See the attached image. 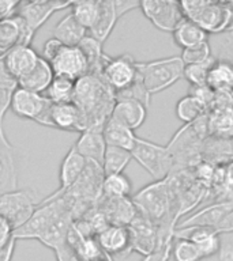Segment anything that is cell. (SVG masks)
<instances>
[{
  "label": "cell",
  "mask_w": 233,
  "mask_h": 261,
  "mask_svg": "<svg viewBox=\"0 0 233 261\" xmlns=\"http://www.w3.org/2000/svg\"><path fill=\"white\" fill-rule=\"evenodd\" d=\"M141 2H130V0H116L114 2V7L119 14V18H122L124 14L130 12L134 8H139Z\"/></svg>",
  "instance_id": "46"
},
{
  "label": "cell",
  "mask_w": 233,
  "mask_h": 261,
  "mask_svg": "<svg viewBox=\"0 0 233 261\" xmlns=\"http://www.w3.org/2000/svg\"><path fill=\"white\" fill-rule=\"evenodd\" d=\"M40 55L30 45H16L3 55L6 68L16 81L28 75L40 60Z\"/></svg>",
  "instance_id": "18"
},
{
  "label": "cell",
  "mask_w": 233,
  "mask_h": 261,
  "mask_svg": "<svg viewBox=\"0 0 233 261\" xmlns=\"http://www.w3.org/2000/svg\"><path fill=\"white\" fill-rule=\"evenodd\" d=\"M132 159H135L154 181H164L173 173V158L167 146H159L146 139L136 138L131 150Z\"/></svg>",
  "instance_id": "6"
},
{
  "label": "cell",
  "mask_w": 233,
  "mask_h": 261,
  "mask_svg": "<svg viewBox=\"0 0 233 261\" xmlns=\"http://www.w3.org/2000/svg\"><path fill=\"white\" fill-rule=\"evenodd\" d=\"M132 192V182L124 173L105 175L102 184V195L108 197H130Z\"/></svg>",
  "instance_id": "37"
},
{
  "label": "cell",
  "mask_w": 233,
  "mask_h": 261,
  "mask_svg": "<svg viewBox=\"0 0 233 261\" xmlns=\"http://www.w3.org/2000/svg\"><path fill=\"white\" fill-rule=\"evenodd\" d=\"M131 200L138 214L150 220L158 231H175L177 218L168 178L149 184L136 192Z\"/></svg>",
  "instance_id": "2"
},
{
  "label": "cell",
  "mask_w": 233,
  "mask_h": 261,
  "mask_svg": "<svg viewBox=\"0 0 233 261\" xmlns=\"http://www.w3.org/2000/svg\"><path fill=\"white\" fill-rule=\"evenodd\" d=\"M33 36L18 15L0 20V55L7 53L16 45H30Z\"/></svg>",
  "instance_id": "16"
},
{
  "label": "cell",
  "mask_w": 233,
  "mask_h": 261,
  "mask_svg": "<svg viewBox=\"0 0 233 261\" xmlns=\"http://www.w3.org/2000/svg\"><path fill=\"white\" fill-rule=\"evenodd\" d=\"M18 89V81L8 72L3 61V55H0V130L3 129L4 114L7 113L11 103V97Z\"/></svg>",
  "instance_id": "32"
},
{
  "label": "cell",
  "mask_w": 233,
  "mask_h": 261,
  "mask_svg": "<svg viewBox=\"0 0 233 261\" xmlns=\"http://www.w3.org/2000/svg\"><path fill=\"white\" fill-rule=\"evenodd\" d=\"M75 150L86 161H91L102 166L104 155H105L106 143L102 135V129L100 128H91L81 132L77 143L74 144Z\"/></svg>",
  "instance_id": "22"
},
{
  "label": "cell",
  "mask_w": 233,
  "mask_h": 261,
  "mask_svg": "<svg viewBox=\"0 0 233 261\" xmlns=\"http://www.w3.org/2000/svg\"><path fill=\"white\" fill-rule=\"evenodd\" d=\"M74 90L75 81L64 76H55L44 95L52 103H69L73 102Z\"/></svg>",
  "instance_id": "35"
},
{
  "label": "cell",
  "mask_w": 233,
  "mask_h": 261,
  "mask_svg": "<svg viewBox=\"0 0 233 261\" xmlns=\"http://www.w3.org/2000/svg\"><path fill=\"white\" fill-rule=\"evenodd\" d=\"M96 207L105 215L109 224L124 226V227H127L138 214L131 197L118 199V197H108L102 195Z\"/></svg>",
  "instance_id": "14"
},
{
  "label": "cell",
  "mask_w": 233,
  "mask_h": 261,
  "mask_svg": "<svg viewBox=\"0 0 233 261\" xmlns=\"http://www.w3.org/2000/svg\"><path fill=\"white\" fill-rule=\"evenodd\" d=\"M45 126L60 130H69V132H83L81 113L73 102L52 103L45 121Z\"/></svg>",
  "instance_id": "20"
},
{
  "label": "cell",
  "mask_w": 233,
  "mask_h": 261,
  "mask_svg": "<svg viewBox=\"0 0 233 261\" xmlns=\"http://www.w3.org/2000/svg\"><path fill=\"white\" fill-rule=\"evenodd\" d=\"M232 24H233V22H232Z\"/></svg>",
  "instance_id": "50"
},
{
  "label": "cell",
  "mask_w": 233,
  "mask_h": 261,
  "mask_svg": "<svg viewBox=\"0 0 233 261\" xmlns=\"http://www.w3.org/2000/svg\"><path fill=\"white\" fill-rule=\"evenodd\" d=\"M214 63H216V59L212 57L206 63L185 65L184 67V77L187 79L188 83L191 86H207L206 82H207L208 71H210Z\"/></svg>",
  "instance_id": "40"
},
{
  "label": "cell",
  "mask_w": 233,
  "mask_h": 261,
  "mask_svg": "<svg viewBox=\"0 0 233 261\" xmlns=\"http://www.w3.org/2000/svg\"><path fill=\"white\" fill-rule=\"evenodd\" d=\"M184 16L192 20L204 32H225L233 22V3L213 2V0H190L180 2Z\"/></svg>",
  "instance_id": "4"
},
{
  "label": "cell",
  "mask_w": 233,
  "mask_h": 261,
  "mask_svg": "<svg viewBox=\"0 0 233 261\" xmlns=\"http://www.w3.org/2000/svg\"><path fill=\"white\" fill-rule=\"evenodd\" d=\"M73 103L81 113L83 130L102 129L110 118L116 98L101 75L87 73L75 82Z\"/></svg>",
  "instance_id": "1"
},
{
  "label": "cell",
  "mask_w": 233,
  "mask_h": 261,
  "mask_svg": "<svg viewBox=\"0 0 233 261\" xmlns=\"http://www.w3.org/2000/svg\"><path fill=\"white\" fill-rule=\"evenodd\" d=\"M52 102L44 94H37L18 87L11 97L10 109L15 116L45 125Z\"/></svg>",
  "instance_id": "9"
},
{
  "label": "cell",
  "mask_w": 233,
  "mask_h": 261,
  "mask_svg": "<svg viewBox=\"0 0 233 261\" xmlns=\"http://www.w3.org/2000/svg\"><path fill=\"white\" fill-rule=\"evenodd\" d=\"M184 67L185 65L180 56L165 57L146 63L136 61L139 79L150 95L161 93L184 77Z\"/></svg>",
  "instance_id": "5"
},
{
  "label": "cell",
  "mask_w": 233,
  "mask_h": 261,
  "mask_svg": "<svg viewBox=\"0 0 233 261\" xmlns=\"http://www.w3.org/2000/svg\"><path fill=\"white\" fill-rule=\"evenodd\" d=\"M143 15L151 24L165 33H173L185 18L180 2L175 0H143L139 4Z\"/></svg>",
  "instance_id": "8"
},
{
  "label": "cell",
  "mask_w": 233,
  "mask_h": 261,
  "mask_svg": "<svg viewBox=\"0 0 233 261\" xmlns=\"http://www.w3.org/2000/svg\"><path fill=\"white\" fill-rule=\"evenodd\" d=\"M127 228L130 234L131 252H136L145 257L158 248V228L141 214H136Z\"/></svg>",
  "instance_id": "12"
},
{
  "label": "cell",
  "mask_w": 233,
  "mask_h": 261,
  "mask_svg": "<svg viewBox=\"0 0 233 261\" xmlns=\"http://www.w3.org/2000/svg\"><path fill=\"white\" fill-rule=\"evenodd\" d=\"M71 14L78 20V23L89 32L96 23L100 10V0H87V2H73L71 3Z\"/></svg>",
  "instance_id": "36"
},
{
  "label": "cell",
  "mask_w": 233,
  "mask_h": 261,
  "mask_svg": "<svg viewBox=\"0 0 233 261\" xmlns=\"http://www.w3.org/2000/svg\"><path fill=\"white\" fill-rule=\"evenodd\" d=\"M16 240L12 238L3 249H0V261H11L12 254H14V249H15Z\"/></svg>",
  "instance_id": "48"
},
{
  "label": "cell",
  "mask_w": 233,
  "mask_h": 261,
  "mask_svg": "<svg viewBox=\"0 0 233 261\" xmlns=\"http://www.w3.org/2000/svg\"><path fill=\"white\" fill-rule=\"evenodd\" d=\"M224 173H225V181L228 184L229 187L233 188V159L229 161L224 166Z\"/></svg>",
  "instance_id": "49"
},
{
  "label": "cell",
  "mask_w": 233,
  "mask_h": 261,
  "mask_svg": "<svg viewBox=\"0 0 233 261\" xmlns=\"http://www.w3.org/2000/svg\"><path fill=\"white\" fill-rule=\"evenodd\" d=\"M53 77H55V73H53L51 64L48 61H45L42 57H40L36 67L28 75L18 79V87L32 91V93L42 94L52 83Z\"/></svg>",
  "instance_id": "25"
},
{
  "label": "cell",
  "mask_w": 233,
  "mask_h": 261,
  "mask_svg": "<svg viewBox=\"0 0 233 261\" xmlns=\"http://www.w3.org/2000/svg\"><path fill=\"white\" fill-rule=\"evenodd\" d=\"M230 210H233L232 201H220L214 203L207 207L200 208L199 211L192 214L190 218L181 220L179 224H176L175 228L188 227V226H198V227L214 228L220 224V222L224 219V216L228 214Z\"/></svg>",
  "instance_id": "21"
},
{
  "label": "cell",
  "mask_w": 233,
  "mask_h": 261,
  "mask_svg": "<svg viewBox=\"0 0 233 261\" xmlns=\"http://www.w3.org/2000/svg\"><path fill=\"white\" fill-rule=\"evenodd\" d=\"M37 205L34 193L29 189H15L0 195V216L7 220L12 231L32 218Z\"/></svg>",
  "instance_id": "7"
},
{
  "label": "cell",
  "mask_w": 233,
  "mask_h": 261,
  "mask_svg": "<svg viewBox=\"0 0 233 261\" xmlns=\"http://www.w3.org/2000/svg\"><path fill=\"white\" fill-rule=\"evenodd\" d=\"M173 238H183L190 240L198 246L203 258L220 253L221 242L220 236L214 228L198 227V226H188V227L175 228Z\"/></svg>",
  "instance_id": "15"
},
{
  "label": "cell",
  "mask_w": 233,
  "mask_h": 261,
  "mask_svg": "<svg viewBox=\"0 0 233 261\" xmlns=\"http://www.w3.org/2000/svg\"><path fill=\"white\" fill-rule=\"evenodd\" d=\"M208 132L217 139L233 138V106L230 108H213L207 116Z\"/></svg>",
  "instance_id": "30"
},
{
  "label": "cell",
  "mask_w": 233,
  "mask_h": 261,
  "mask_svg": "<svg viewBox=\"0 0 233 261\" xmlns=\"http://www.w3.org/2000/svg\"><path fill=\"white\" fill-rule=\"evenodd\" d=\"M86 161L83 156L78 154L75 147H71L68 152L65 154V156L61 161L60 165V173H59V179H60V187L57 191H55L52 195H49L48 197H45V200H53L60 197L63 193L68 191L69 188L73 187L74 184L77 182L78 178L81 177L86 167Z\"/></svg>",
  "instance_id": "17"
},
{
  "label": "cell",
  "mask_w": 233,
  "mask_h": 261,
  "mask_svg": "<svg viewBox=\"0 0 233 261\" xmlns=\"http://www.w3.org/2000/svg\"><path fill=\"white\" fill-rule=\"evenodd\" d=\"M147 117V108L142 102L134 99H120L116 101L110 114V118L119 124L135 130L143 125Z\"/></svg>",
  "instance_id": "23"
},
{
  "label": "cell",
  "mask_w": 233,
  "mask_h": 261,
  "mask_svg": "<svg viewBox=\"0 0 233 261\" xmlns=\"http://www.w3.org/2000/svg\"><path fill=\"white\" fill-rule=\"evenodd\" d=\"M64 48V45L61 44L60 41H57L56 38H49L46 42L44 44V48H42V53H41L40 56L44 59L45 61H48V63H51V61L55 59V57L60 53L61 49Z\"/></svg>",
  "instance_id": "43"
},
{
  "label": "cell",
  "mask_w": 233,
  "mask_h": 261,
  "mask_svg": "<svg viewBox=\"0 0 233 261\" xmlns=\"http://www.w3.org/2000/svg\"><path fill=\"white\" fill-rule=\"evenodd\" d=\"M18 189L15 150L3 129L0 130V195Z\"/></svg>",
  "instance_id": "19"
},
{
  "label": "cell",
  "mask_w": 233,
  "mask_h": 261,
  "mask_svg": "<svg viewBox=\"0 0 233 261\" xmlns=\"http://www.w3.org/2000/svg\"><path fill=\"white\" fill-rule=\"evenodd\" d=\"M102 135L105 139L106 146L119 147V148H124V150L131 151L136 140V135L134 130L128 129L127 126L119 124L112 118H109L105 122V125L102 128Z\"/></svg>",
  "instance_id": "28"
},
{
  "label": "cell",
  "mask_w": 233,
  "mask_h": 261,
  "mask_svg": "<svg viewBox=\"0 0 233 261\" xmlns=\"http://www.w3.org/2000/svg\"><path fill=\"white\" fill-rule=\"evenodd\" d=\"M86 36L87 30L78 23V20L74 18L71 12L63 16L53 28V38L60 41L65 46H78Z\"/></svg>",
  "instance_id": "27"
},
{
  "label": "cell",
  "mask_w": 233,
  "mask_h": 261,
  "mask_svg": "<svg viewBox=\"0 0 233 261\" xmlns=\"http://www.w3.org/2000/svg\"><path fill=\"white\" fill-rule=\"evenodd\" d=\"M19 2H0V20L15 15Z\"/></svg>",
  "instance_id": "47"
},
{
  "label": "cell",
  "mask_w": 233,
  "mask_h": 261,
  "mask_svg": "<svg viewBox=\"0 0 233 261\" xmlns=\"http://www.w3.org/2000/svg\"><path fill=\"white\" fill-rule=\"evenodd\" d=\"M172 257L175 261H200L203 257L194 242L183 238H175L172 245Z\"/></svg>",
  "instance_id": "39"
},
{
  "label": "cell",
  "mask_w": 233,
  "mask_h": 261,
  "mask_svg": "<svg viewBox=\"0 0 233 261\" xmlns=\"http://www.w3.org/2000/svg\"><path fill=\"white\" fill-rule=\"evenodd\" d=\"M158 248L149 256L143 257L142 261H169L172 256V245H173V231L158 232Z\"/></svg>",
  "instance_id": "42"
},
{
  "label": "cell",
  "mask_w": 233,
  "mask_h": 261,
  "mask_svg": "<svg viewBox=\"0 0 233 261\" xmlns=\"http://www.w3.org/2000/svg\"><path fill=\"white\" fill-rule=\"evenodd\" d=\"M12 228L6 219L0 216V249H3L14 238Z\"/></svg>",
  "instance_id": "44"
},
{
  "label": "cell",
  "mask_w": 233,
  "mask_h": 261,
  "mask_svg": "<svg viewBox=\"0 0 233 261\" xmlns=\"http://www.w3.org/2000/svg\"><path fill=\"white\" fill-rule=\"evenodd\" d=\"M78 46L81 48V50L85 55L86 60H87L89 73L101 75L102 64H104V59H105V53L102 52L101 42H98L91 36H86Z\"/></svg>",
  "instance_id": "34"
},
{
  "label": "cell",
  "mask_w": 233,
  "mask_h": 261,
  "mask_svg": "<svg viewBox=\"0 0 233 261\" xmlns=\"http://www.w3.org/2000/svg\"><path fill=\"white\" fill-rule=\"evenodd\" d=\"M203 114H206V108L190 94L179 99L176 103V116L187 125L195 122Z\"/></svg>",
  "instance_id": "38"
},
{
  "label": "cell",
  "mask_w": 233,
  "mask_h": 261,
  "mask_svg": "<svg viewBox=\"0 0 233 261\" xmlns=\"http://www.w3.org/2000/svg\"><path fill=\"white\" fill-rule=\"evenodd\" d=\"M217 234H228V232H233V210L224 216V219L221 220L220 224L216 227Z\"/></svg>",
  "instance_id": "45"
},
{
  "label": "cell",
  "mask_w": 233,
  "mask_h": 261,
  "mask_svg": "<svg viewBox=\"0 0 233 261\" xmlns=\"http://www.w3.org/2000/svg\"><path fill=\"white\" fill-rule=\"evenodd\" d=\"M104 178L105 174L101 165L87 161L85 170L77 182L61 195L71 210L74 220L82 218L86 212L97 205L98 200L102 197Z\"/></svg>",
  "instance_id": "3"
},
{
  "label": "cell",
  "mask_w": 233,
  "mask_h": 261,
  "mask_svg": "<svg viewBox=\"0 0 233 261\" xmlns=\"http://www.w3.org/2000/svg\"><path fill=\"white\" fill-rule=\"evenodd\" d=\"M206 85L217 91H233V64L226 60H216L208 71Z\"/></svg>",
  "instance_id": "31"
},
{
  "label": "cell",
  "mask_w": 233,
  "mask_h": 261,
  "mask_svg": "<svg viewBox=\"0 0 233 261\" xmlns=\"http://www.w3.org/2000/svg\"><path fill=\"white\" fill-rule=\"evenodd\" d=\"M101 76L106 85L113 90V93L126 90L138 79L136 61L130 55H122L118 57H109L105 55Z\"/></svg>",
  "instance_id": "10"
},
{
  "label": "cell",
  "mask_w": 233,
  "mask_h": 261,
  "mask_svg": "<svg viewBox=\"0 0 233 261\" xmlns=\"http://www.w3.org/2000/svg\"><path fill=\"white\" fill-rule=\"evenodd\" d=\"M180 57H181L184 65L206 63L213 57L212 46L208 44V41H206L203 44L196 45V46H192V48L183 49V53H181Z\"/></svg>",
  "instance_id": "41"
},
{
  "label": "cell",
  "mask_w": 233,
  "mask_h": 261,
  "mask_svg": "<svg viewBox=\"0 0 233 261\" xmlns=\"http://www.w3.org/2000/svg\"><path fill=\"white\" fill-rule=\"evenodd\" d=\"M173 34V40L180 48L188 49L192 48V46H196V45L203 44L207 41V33L204 32L203 29L199 28L198 24L194 23L192 20L184 18L177 28L175 29V32L172 33Z\"/></svg>",
  "instance_id": "29"
},
{
  "label": "cell",
  "mask_w": 233,
  "mask_h": 261,
  "mask_svg": "<svg viewBox=\"0 0 233 261\" xmlns=\"http://www.w3.org/2000/svg\"><path fill=\"white\" fill-rule=\"evenodd\" d=\"M132 159L131 151L124 150V148H119V147L106 146L105 155H104V161H102V170L104 174H119L123 173L124 169L128 166V163Z\"/></svg>",
  "instance_id": "33"
},
{
  "label": "cell",
  "mask_w": 233,
  "mask_h": 261,
  "mask_svg": "<svg viewBox=\"0 0 233 261\" xmlns=\"http://www.w3.org/2000/svg\"><path fill=\"white\" fill-rule=\"evenodd\" d=\"M73 2H44V0H33V2H19L15 15L24 20L26 28L33 36H36L37 30L46 23V20L57 11L71 7Z\"/></svg>",
  "instance_id": "11"
},
{
  "label": "cell",
  "mask_w": 233,
  "mask_h": 261,
  "mask_svg": "<svg viewBox=\"0 0 233 261\" xmlns=\"http://www.w3.org/2000/svg\"><path fill=\"white\" fill-rule=\"evenodd\" d=\"M55 76H64L77 82L89 73V64L79 46H65L51 63Z\"/></svg>",
  "instance_id": "13"
},
{
  "label": "cell",
  "mask_w": 233,
  "mask_h": 261,
  "mask_svg": "<svg viewBox=\"0 0 233 261\" xmlns=\"http://www.w3.org/2000/svg\"><path fill=\"white\" fill-rule=\"evenodd\" d=\"M96 238L102 250L108 256H123V254L131 253L130 234H128V228L124 226L110 224L105 230H102Z\"/></svg>",
  "instance_id": "24"
},
{
  "label": "cell",
  "mask_w": 233,
  "mask_h": 261,
  "mask_svg": "<svg viewBox=\"0 0 233 261\" xmlns=\"http://www.w3.org/2000/svg\"><path fill=\"white\" fill-rule=\"evenodd\" d=\"M119 18V14L114 7V2L112 0H100V10H98V16L96 19V23L90 29V36L96 38L98 42L104 44L110 33L114 29Z\"/></svg>",
  "instance_id": "26"
}]
</instances>
